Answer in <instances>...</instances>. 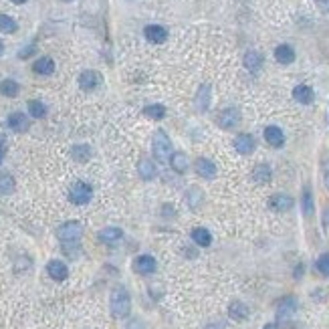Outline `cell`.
<instances>
[{"instance_id": "obj_16", "label": "cell", "mask_w": 329, "mask_h": 329, "mask_svg": "<svg viewBox=\"0 0 329 329\" xmlns=\"http://www.w3.org/2000/svg\"><path fill=\"white\" fill-rule=\"evenodd\" d=\"M194 170L198 172V176H202V178H214L216 176V166L212 164L208 158H198L196 160V164H194Z\"/></svg>"}, {"instance_id": "obj_39", "label": "cell", "mask_w": 329, "mask_h": 329, "mask_svg": "<svg viewBox=\"0 0 329 329\" xmlns=\"http://www.w3.org/2000/svg\"><path fill=\"white\" fill-rule=\"evenodd\" d=\"M263 329H277V325H275V323H267Z\"/></svg>"}, {"instance_id": "obj_41", "label": "cell", "mask_w": 329, "mask_h": 329, "mask_svg": "<svg viewBox=\"0 0 329 329\" xmlns=\"http://www.w3.org/2000/svg\"><path fill=\"white\" fill-rule=\"evenodd\" d=\"M12 2H14V4H25L27 0H12Z\"/></svg>"}, {"instance_id": "obj_18", "label": "cell", "mask_w": 329, "mask_h": 329, "mask_svg": "<svg viewBox=\"0 0 329 329\" xmlns=\"http://www.w3.org/2000/svg\"><path fill=\"white\" fill-rule=\"evenodd\" d=\"M33 71H35L37 75H53V71H55V61H53L51 57H41V59L35 61Z\"/></svg>"}, {"instance_id": "obj_38", "label": "cell", "mask_w": 329, "mask_h": 329, "mask_svg": "<svg viewBox=\"0 0 329 329\" xmlns=\"http://www.w3.org/2000/svg\"><path fill=\"white\" fill-rule=\"evenodd\" d=\"M323 224H325V226L329 228V208L325 210V214H323Z\"/></svg>"}, {"instance_id": "obj_26", "label": "cell", "mask_w": 329, "mask_h": 329, "mask_svg": "<svg viewBox=\"0 0 329 329\" xmlns=\"http://www.w3.org/2000/svg\"><path fill=\"white\" fill-rule=\"evenodd\" d=\"M208 105H210V87L208 85H202L200 91H198V95H196V107L200 111H206Z\"/></svg>"}, {"instance_id": "obj_37", "label": "cell", "mask_w": 329, "mask_h": 329, "mask_svg": "<svg viewBox=\"0 0 329 329\" xmlns=\"http://www.w3.org/2000/svg\"><path fill=\"white\" fill-rule=\"evenodd\" d=\"M315 2L323 12H329V0H315Z\"/></svg>"}, {"instance_id": "obj_31", "label": "cell", "mask_w": 329, "mask_h": 329, "mask_svg": "<svg viewBox=\"0 0 329 329\" xmlns=\"http://www.w3.org/2000/svg\"><path fill=\"white\" fill-rule=\"evenodd\" d=\"M144 113L148 115V118H152V120H164L166 118V107L164 105H160V103H156V105H148L146 109H144Z\"/></svg>"}, {"instance_id": "obj_32", "label": "cell", "mask_w": 329, "mask_h": 329, "mask_svg": "<svg viewBox=\"0 0 329 329\" xmlns=\"http://www.w3.org/2000/svg\"><path fill=\"white\" fill-rule=\"evenodd\" d=\"M14 178L10 174H0V194H10L14 192Z\"/></svg>"}, {"instance_id": "obj_42", "label": "cell", "mask_w": 329, "mask_h": 329, "mask_svg": "<svg viewBox=\"0 0 329 329\" xmlns=\"http://www.w3.org/2000/svg\"><path fill=\"white\" fill-rule=\"evenodd\" d=\"M2 53H4V42L0 41V55H2Z\"/></svg>"}, {"instance_id": "obj_13", "label": "cell", "mask_w": 329, "mask_h": 329, "mask_svg": "<svg viewBox=\"0 0 329 329\" xmlns=\"http://www.w3.org/2000/svg\"><path fill=\"white\" fill-rule=\"evenodd\" d=\"M6 124H8V127H10L12 131H16V133H22V131H27V129H29V120H27V115H25V113H20V111L10 113Z\"/></svg>"}, {"instance_id": "obj_28", "label": "cell", "mask_w": 329, "mask_h": 329, "mask_svg": "<svg viewBox=\"0 0 329 329\" xmlns=\"http://www.w3.org/2000/svg\"><path fill=\"white\" fill-rule=\"evenodd\" d=\"M16 29H18V25H16V20H14L12 16H8V14H0V33L12 35V33H16Z\"/></svg>"}, {"instance_id": "obj_21", "label": "cell", "mask_w": 329, "mask_h": 329, "mask_svg": "<svg viewBox=\"0 0 329 329\" xmlns=\"http://www.w3.org/2000/svg\"><path fill=\"white\" fill-rule=\"evenodd\" d=\"M245 67H247L248 71H258L261 67H263V55L258 53V51H248L247 55H245Z\"/></svg>"}, {"instance_id": "obj_29", "label": "cell", "mask_w": 329, "mask_h": 329, "mask_svg": "<svg viewBox=\"0 0 329 329\" xmlns=\"http://www.w3.org/2000/svg\"><path fill=\"white\" fill-rule=\"evenodd\" d=\"M29 113H31L35 120H42V118L46 115V107H44L42 101L33 99V101H29Z\"/></svg>"}, {"instance_id": "obj_34", "label": "cell", "mask_w": 329, "mask_h": 329, "mask_svg": "<svg viewBox=\"0 0 329 329\" xmlns=\"http://www.w3.org/2000/svg\"><path fill=\"white\" fill-rule=\"evenodd\" d=\"M71 154H73V158H75V160H79V162H85V160H89V154H91V150H89L87 146H75Z\"/></svg>"}, {"instance_id": "obj_8", "label": "cell", "mask_w": 329, "mask_h": 329, "mask_svg": "<svg viewBox=\"0 0 329 329\" xmlns=\"http://www.w3.org/2000/svg\"><path fill=\"white\" fill-rule=\"evenodd\" d=\"M101 85V75L97 71H83L79 75V87L83 91H93Z\"/></svg>"}, {"instance_id": "obj_3", "label": "cell", "mask_w": 329, "mask_h": 329, "mask_svg": "<svg viewBox=\"0 0 329 329\" xmlns=\"http://www.w3.org/2000/svg\"><path fill=\"white\" fill-rule=\"evenodd\" d=\"M81 234H83V226L79 222H75V220L65 222V224H61L57 228V237L63 243H77L81 239Z\"/></svg>"}, {"instance_id": "obj_44", "label": "cell", "mask_w": 329, "mask_h": 329, "mask_svg": "<svg viewBox=\"0 0 329 329\" xmlns=\"http://www.w3.org/2000/svg\"><path fill=\"white\" fill-rule=\"evenodd\" d=\"M63 2H71V0H63Z\"/></svg>"}, {"instance_id": "obj_20", "label": "cell", "mask_w": 329, "mask_h": 329, "mask_svg": "<svg viewBox=\"0 0 329 329\" xmlns=\"http://www.w3.org/2000/svg\"><path fill=\"white\" fill-rule=\"evenodd\" d=\"M275 59H277L281 65L293 63V61H295V51H293V46H289V44H279V46L275 49Z\"/></svg>"}, {"instance_id": "obj_19", "label": "cell", "mask_w": 329, "mask_h": 329, "mask_svg": "<svg viewBox=\"0 0 329 329\" xmlns=\"http://www.w3.org/2000/svg\"><path fill=\"white\" fill-rule=\"evenodd\" d=\"M228 317L234 319V321H245L248 317V307L245 303H241V301L230 303V307H228Z\"/></svg>"}, {"instance_id": "obj_1", "label": "cell", "mask_w": 329, "mask_h": 329, "mask_svg": "<svg viewBox=\"0 0 329 329\" xmlns=\"http://www.w3.org/2000/svg\"><path fill=\"white\" fill-rule=\"evenodd\" d=\"M131 311V297L125 287H115L111 291V313L120 319H124Z\"/></svg>"}, {"instance_id": "obj_33", "label": "cell", "mask_w": 329, "mask_h": 329, "mask_svg": "<svg viewBox=\"0 0 329 329\" xmlns=\"http://www.w3.org/2000/svg\"><path fill=\"white\" fill-rule=\"evenodd\" d=\"M303 212H305V216H313V194H311V188L303 190Z\"/></svg>"}, {"instance_id": "obj_22", "label": "cell", "mask_w": 329, "mask_h": 329, "mask_svg": "<svg viewBox=\"0 0 329 329\" xmlns=\"http://www.w3.org/2000/svg\"><path fill=\"white\" fill-rule=\"evenodd\" d=\"M137 172H139V178H144V180H154L156 174H158V172H156V166L152 164V160H148V158L139 160Z\"/></svg>"}, {"instance_id": "obj_35", "label": "cell", "mask_w": 329, "mask_h": 329, "mask_svg": "<svg viewBox=\"0 0 329 329\" xmlns=\"http://www.w3.org/2000/svg\"><path fill=\"white\" fill-rule=\"evenodd\" d=\"M317 271H319L321 275L329 277V252L321 254V256L317 258Z\"/></svg>"}, {"instance_id": "obj_25", "label": "cell", "mask_w": 329, "mask_h": 329, "mask_svg": "<svg viewBox=\"0 0 329 329\" xmlns=\"http://www.w3.org/2000/svg\"><path fill=\"white\" fill-rule=\"evenodd\" d=\"M172 170L178 174H184L188 170V156H184L182 152L172 154Z\"/></svg>"}, {"instance_id": "obj_40", "label": "cell", "mask_w": 329, "mask_h": 329, "mask_svg": "<svg viewBox=\"0 0 329 329\" xmlns=\"http://www.w3.org/2000/svg\"><path fill=\"white\" fill-rule=\"evenodd\" d=\"M325 184H327V188H329V166H327V172H325Z\"/></svg>"}, {"instance_id": "obj_5", "label": "cell", "mask_w": 329, "mask_h": 329, "mask_svg": "<svg viewBox=\"0 0 329 329\" xmlns=\"http://www.w3.org/2000/svg\"><path fill=\"white\" fill-rule=\"evenodd\" d=\"M216 122H218V125L222 129H232L234 125H239V122H241V111L237 107H226L224 111L218 113Z\"/></svg>"}, {"instance_id": "obj_6", "label": "cell", "mask_w": 329, "mask_h": 329, "mask_svg": "<svg viewBox=\"0 0 329 329\" xmlns=\"http://www.w3.org/2000/svg\"><path fill=\"white\" fill-rule=\"evenodd\" d=\"M133 269L139 275H150V273L156 271V258L150 256V254H142V256H137L133 261Z\"/></svg>"}, {"instance_id": "obj_11", "label": "cell", "mask_w": 329, "mask_h": 329, "mask_svg": "<svg viewBox=\"0 0 329 329\" xmlns=\"http://www.w3.org/2000/svg\"><path fill=\"white\" fill-rule=\"evenodd\" d=\"M293 97H295V101H299L301 105H309V103L315 101V91H313L309 85H297V87L293 89Z\"/></svg>"}, {"instance_id": "obj_24", "label": "cell", "mask_w": 329, "mask_h": 329, "mask_svg": "<svg viewBox=\"0 0 329 329\" xmlns=\"http://www.w3.org/2000/svg\"><path fill=\"white\" fill-rule=\"evenodd\" d=\"M192 241H194L198 247H210L212 234H210L206 228H194V230H192Z\"/></svg>"}, {"instance_id": "obj_14", "label": "cell", "mask_w": 329, "mask_h": 329, "mask_svg": "<svg viewBox=\"0 0 329 329\" xmlns=\"http://www.w3.org/2000/svg\"><path fill=\"white\" fill-rule=\"evenodd\" d=\"M269 206L273 210H277V212H287V210L293 208V198L287 196V194H275V196H271Z\"/></svg>"}, {"instance_id": "obj_36", "label": "cell", "mask_w": 329, "mask_h": 329, "mask_svg": "<svg viewBox=\"0 0 329 329\" xmlns=\"http://www.w3.org/2000/svg\"><path fill=\"white\" fill-rule=\"evenodd\" d=\"M33 53H35V44H31L29 49H22V51L18 53V57H20V59H27V57H31Z\"/></svg>"}, {"instance_id": "obj_43", "label": "cell", "mask_w": 329, "mask_h": 329, "mask_svg": "<svg viewBox=\"0 0 329 329\" xmlns=\"http://www.w3.org/2000/svg\"><path fill=\"white\" fill-rule=\"evenodd\" d=\"M2 154H4V150L0 148V164H2Z\"/></svg>"}, {"instance_id": "obj_7", "label": "cell", "mask_w": 329, "mask_h": 329, "mask_svg": "<svg viewBox=\"0 0 329 329\" xmlns=\"http://www.w3.org/2000/svg\"><path fill=\"white\" fill-rule=\"evenodd\" d=\"M144 37L150 42H154V44H162L168 39V31L160 25H148L146 31H144Z\"/></svg>"}, {"instance_id": "obj_4", "label": "cell", "mask_w": 329, "mask_h": 329, "mask_svg": "<svg viewBox=\"0 0 329 329\" xmlns=\"http://www.w3.org/2000/svg\"><path fill=\"white\" fill-rule=\"evenodd\" d=\"M172 154V142L168 139L166 131H156V137H154V156L160 160V162H166L168 156Z\"/></svg>"}, {"instance_id": "obj_17", "label": "cell", "mask_w": 329, "mask_h": 329, "mask_svg": "<svg viewBox=\"0 0 329 329\" xmlns=\"http://www.w3.org/2000/svg\"><path fill=\"white\" fill-rule=\"evenodd\" d=\"M122 239H124V232H122V228H115V226L103 228V230L99 232V241H101V243H107V245H115V243H120Z\"/></svg>"}, {"instance_id": "obj_2", "label": "cell", "mask_w": 329, "mask_h": 329, "mask_svg": "<svg viewBox=\"0 0 329 329\" xmlns=\"http://www.w3.org/2000/svg\"><path fill=\"white\" fill-rule=\"evenodd\" d=\"M91 196H93V188L87 182H81V180L75 182L71 186V190H69V200L77 206H85L91 200Z\"/></svg>"}, {"instance_id": "obj_27", "label": "cell", "mask_w": 329, "mask_h": 329, "mask_svg": "<svg viewBox=\"0 0 329 329\" xmlns=\"http://www.w3.org/2000/svg\"><path fill=\"white\" fill-rule=\"evenodd\" d=\"M18 91H20V87H18V83L14 81V79H4V81L0 83V93L6 95V97H16Z\"/></svg>"}, {"instance_id": "obj_10", "label": "cell", "mask_w": 329, "mask_h": 329, "mask_svg": "<svg viewBox=\"0 0 329 329\" xmlns=\"http://www.w3.org/2000/svg\"><path fill=\"white\" fill-rule=\"evenodd\" d=\"M46 273H49V277H51L53 281H65V279L69 277V269H67V265L61 263V261H51V263L46 265Z\"/></svg>"}, {"instance_id": "obj_30", "label": "cell", "mask_w": 329, "mask_h": 329, "mask_svg": "<svg viewBox=\"0 0 329 329\" xmlns=\"http://www.w3.org/2000/svg\"><path fill=\"white\" fill-rule=\"evenodd\" d=\"M204 200V194L200 192V188H190L188 190V194H186V202L190 204V208H198V204Z\"/></svg>"}, {"instance_id": "obj_12", "label": "cell", "mask_w": 329, "mask_h": 329, "mask_svg": "<svg viewBox=\"0 0 329 329\" xmlns=\"http://www.w3.org/2000/svg\"><path fill=\"white\" fill-rule=\"evenodd\" d=\"M265 139H267V144H269V146H273V148H281V146L285 144V133L281 131V127H277V125H269V127H265Z\"/></svg>"}, {"instance_id": "obj_15", "label": "cell", "mask_w": 329, "mask_h": 329, "mask_svg": "<svg viewBox=\"0 0 329 329\" xmlns=\"http://www.w3.org/2000/svg\"><path fill=\"white\" fill-rule=\"evenodd\" d=\"M295 309H297V301H295L293 297L283 299V301L279 303V309H277V317H279V321H285V319H289V317L295 313Z\"/></svg>"}, {"instance_id": "obj_9", "label": "cell", "mask_w": 329, "mask_h": 329, "mask_svg": "<svg viewBox=\"0 0 329 329\" xmlns=\"http://www.w3.org/2000/svg\"><path fill=\"white\" fill-rule=\"evenodd\" d=\"M234 148H237V152H239V154L248 156V154H252V152H254L256 142H254V137H252V135H248V133H241V135H237V139H234Z\"/></svg>"}, {"instance_id": "obj_23", "label": "cell", "mask_w": 329, "mask_h": 329, "mask_svg": "<svg viewBox=\"0 0 329 329\" xmlns=\"http://www.w3.org/2000/svg\"><path fill=\"white\" fill-rule=\"evenodd\" d=\"M252 180L256 184H267L271 182V168L267 164H258L254 170H252Z\"/></svg>"}]
</instances>
